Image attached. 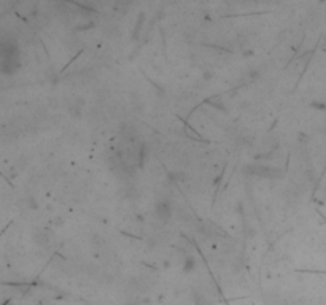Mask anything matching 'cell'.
<instances>
[{"instance_id":"obj_2","label":"cell","mask_w":326,"mask_h":305,"mask_svg":"<svg viewBox=\"0 0 326 305\" xmlns=\"http://www.w3.org/2000/svg\"><path fill=\"white\" fill-rule=\"evenodd\" d=\"M194 259L192 257H188V261H186V264H185V272H189V271H192L194 269Z\"/></svg>"},{"instance_id":"obj_1","label":"cell","mask_w":326,"mask_h":305,"mask_svg":"<svg viewBox=\"0 0 326 305\" xmlns=\"http://www.w3.org/2000/svg\"><path fill=\"white\" fill-rule=\"evenodd\" d=\"M154 212H156V215H158L161 219L167 221L169 218H171V215H172L171 202H169V201H161V202H158V204H156V207H154Z\"/></svg>"}]
</instances>
